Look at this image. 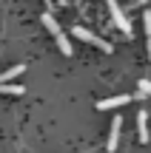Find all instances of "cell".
Returning a JSON list of instances; mask_svg holds the SVG:
<instances>
[{
	"label": "cell",
	"mask_w": 151,
	"mask_h": 153,
	"mask_svg": "<svg viewBox=\"0 0 151 153\" xmlns=\"http://www.w3.org/2000/svg\"><path fill=\"white\" fill-rule=\"evenodd\" d=\"M43 26L49 28L51 34H54V40H57V45H60V51H63V54H66V57L71 54L74 48H71V43H68V37L63 34V28L57 26V20H54V17H51V14H43Z\"/></svg>",
	"instance_id": "cell-1"
},
{
	"label": "cell",
	"mask_w": 151,
	"mask_h": 153,
	"mask_svg": "<svg viewBox=\"0 0 151 153\" xmlns=\"http://www.w3.org/2000/svg\"><path fill=\"white\" fill-rule=\"evenodd\" d=\"M106 3H108V11H111V20H114V26H117L120 31L125 34V37H131V23H128V17L123 14L120 3H117V0H106Z\"/></svg>",
	"instance_id": "cell-2"
},
{
	"label": "cell",
	"mask_w": 151,
	"mask_h": 153,
	"mask_svg": "<svg viewBox=\"0 0 151 153\" xmlns=\"http://www.w3.org/2000/svg\"><path fill=\"white\" fill-rule=\"evenodd\" d=\"M71 34H74L77 40H83V43H91V45H97V48H103V51H111V45H108V43H106L103 37L91 34L89 28H83V26H74V28H71Z\"/></svg>",
	"instance_id": "cell-3"
},
{
	"label": "cell",
	"mask_w": 151,
	"mask_h": 153,
	"mask_svg": "<svg viewBox=\"0 0 151 153\" xmlns=\"http://www.w3.org/2000/svg\"><path fill=\"white\" fill-rule=\"evenodd\" d=\"M120 125H123V119H120V116H114V119H111V131H108V142H106V150H108V153L117 150V142H120Z\"/></svg>",
	"instance_id": "cell-4"
},
{
	"label": "cell",
	"mask_w": 151,
	"mask_h": 153,
	"mask_svg": "<svg viewBox=\"0 0 151 153\" xmlns=\"http://www.w3.org/2000/svg\"><path fill=\"white\" fill-rule=\"evenodd\" d=\"M128 94H120V97H111V99H100L97 102V111H111V108H120V105H125L128 102Z\"/></svg>",
	"instance_id": "cell-5"
},
{
	"label": "cell",
	"mask_w": 151,
	"mask_h": 153,
	"mask_svg": "<svg viewBox=\"0 0 151 153\" xmlns=\"http://www.w3.org/2000/svg\"><path fill=\"white\" fill-rule=\"evenodd\" d=\"M137 133H140V142H148V114L146 111L137 114Z\"/></svg>",
	"instance_id": "cell-6"
},
{
	"label": "cell",
	"mask_w": 151,
	"mask_h": 153,
	"mask_svg": "<svg viewBox=\"0 0 151 153\" xmlns=\"http://www.w3.org/2000/svg\"><path fill=\"white\" fill-rule=\"evenodd\" d=\"M23 71H26L23 65H14V68H9V71H3V74H0V85H6L9 79H14V76H20Z\"/></svg>",
	"instance_id": "cell-7"
},
{
	"label": "cell",
	"mask_w": 151,
	"mask_h": 153,
	"mask_svg": "<svg viewBox=\"0 0 151 153\" xmlns=\"http://www.w3.org/2000/svg\"><path fill=\"white\" fill-rule=\"evenodd\" d=\"M0 94H11V97H20V94H26L20 85H0Z\"/></svg>",
	"instance_id": "cell-8"
},
{
	"label": "cell",
	"mask_w": 151,
	"mask_h": 153,
	"mask_svg": "<svg viewBox=\"0 0 151 153\" xmlns=\"http://www.w3.org/2000/svg\"><path fill=\"white\" fill-rule=\"evenodd\" d=\"M151 94V79H140V94L137 97H148Z\"/></svg>",
	"instance_id": "cell-9"
},
{
	"label": "cell",
	"mask_w": 151,
	"mask_h": 153,
	"mask_svg": "<svg viewBox=\"0 0 151 153\" xmlns=\"http://www.w3.org/2000/svg\"><path fill=\"white\" fill-rule=\"evenodd\" d=\"M143 26H146V37H151V11L143 14Z\"/></svg>",
	"instance_id": "cell-10"
},
{
	"label": "cell",
	"mask_w": 151,
	"mask_h": 153,
	"mask_svg": "<svg viewBox=\"0 0 151 153\" xmlns=\"http://www.w3.org/2000/svg\"><path fill=\"white\" fill-rule=\"evenodd\" d=\"M148 60H151V37H148Z\"/></svg>",
	"instance_id": "cell-11"
}]
</instances>
